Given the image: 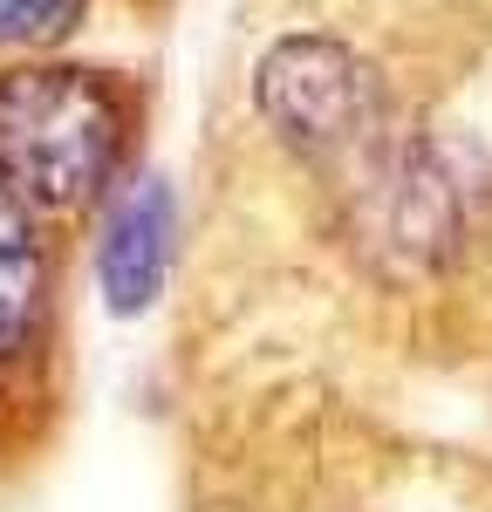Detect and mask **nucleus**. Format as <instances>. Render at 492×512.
I'll return each instance as SVG.
<instances>
[{"mask_svg": "<svg viewBox=\"0 0 492 512\" xmlns=\"http://www.w3.org/2000/svg\"><path fill=\"white\" fill-rule=\"evenodd\" d=\"M144 96L117 69L28 55L0 69V185L28 212L82 219L130 178Z\"/></svg>", "mask_w": 492, "mask_h": 512, "instance_id": "nucleus-1", "label": "nucleus"}, {"mask_svg": "<svg viewBox=\"0 0 492 512\" xmlns=\"http://www.w3.org/2000/svg\"><path fill=\"white\" fill-rule=\"evenodd\" d=\"M253 103L274 123V137H287L308 158L356 151L383 117L376 69L335 35H281L253 69Z\"/></svg>", "mask_w": 492, "mask_h": 512, "instance_id": "nucleus-2", "label": "nucleus"}, {"mask_svg": "<svg viewBox=\"0 0 492 512\" xmlns=\"http://www.w3.org/2000/svg\"><path fill=\"white\" fill-rule=\"evenodd\" d=\"M171 253H178V192L164 185L158 171L123 178L117 192L103 198L96 212V294L117 321H137L158 308L164 280H171Z\"/></svg>", "mask_w": 492, "mask_h": 512, "instance_id": "nucleus-3", "label": "nucleus"}, {"mask_svg": "<svg viewBox=\"0 0 492 512\" xmlns=\"http://www.w3.org/2000/svg\"><path fill=\"white\" fill-rule=\"evenodd\" d=\"M55 335V239L48 219L0 185V396L48 362Z\"/></svg>", "mask_w": 492, "mask_h": 512, "instance_id": "nucleus-4", "label": "nucleus"}, {"mask_svg": "<svg viewBox=\"0 0 492 512\" xmlns=\"http://www.w3.org/2000/svg\"><path fill=\"white\" fill-rule=\"evenodd\" d=\"M89 0H0V55H55L82 28Z\"/></svg>", "mask_w": 492, "mask_h": 512, "instance_id": "nucleus-5", "label": "nucleus"}]
</instances>
